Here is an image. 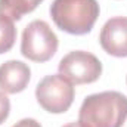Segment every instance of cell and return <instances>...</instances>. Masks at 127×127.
Listing matches in <instances>:
<instances>
[{
	"label": "cell",
	"mask_w": 127,
	"mask_h": 127,
	"mask_svg": "<svg viewBox=\"0 0 127 127\" xmlns=\"http://www.w3.org/2000/svg\"><path fill=\"white\" fill-rule=\"evenodd\" d=\"M78 120L89 127H123L127 120V96L115 90L89 95L80 106Z\"/></svg>",
	"instance_id": "1"
},
{
	"label": "cell",
	"mask_w": 127,
	"mask_h": 127,
	"mask_svg": "<svg viewBox=\"0 0 127 127\" xmlns=\"http://www.w3.org/2000/svg\"><path fill=\"white\" fill-rule=\"evenodd\" d=\"M58 69L72 84H89L100 77L102 64L90 52L72 50L59 61Z\"/></svg>",
	"instance_id": "5"
},
{
	"label": "cell",
	"mask_w": 127,
	"mask_h": 127,
	"mask_svg": "<svg viewBox=\"0 0 127 127\" xmlns=\"http://www.w3.org/2000/svg\"><path fill=\"white\" fill-rule=\"evenodd\" d=\"M12 127H41V124L34 118H22L21 121H18Z\"/></svg>",
	"instance_id": "11"
},
{
	"label": "cell",
	"mask_w": 127,
	"mask_h": 127,
	"mask_svg": "<svg viewBox=\"0 0 127 127\" xmlns=\"http://www.w3.org/2000/svg\"><path fill=\"white\" fill-rule=\"evenodd\" d=\"M49 12L59 30L84 35L92 31L100 9L96 0H53Z\"/></svg>",
	"instance_id": "2"
},
{
	"label": "cell",
	"mask_w": 127,
	"mask_h": 127,
	"mask_svg": "<svg viewBox=\"0 0 127 127\" xmlns=\"http://www.w3.org/2000/svg\"><path fill=\"white\" fill-rule=\"evenodd\" d=\"M16 40V28L10 18L0 13V55L9 52Z\"/></svg>",
	"instance_id": "9"
},
{
	"label": "cell",
	"mask_w": 127,
	"mask_h": 127,
	"mask_svg": "<svg viewBox=\"0 0 127 127\" xmlns=\"http://www.w3.org/2000/svg\"><path fill=\"white\" fill-rule=\"evenodd\" d=\"M126 83H127V77H126Z\"/></svg>",
	"instance_id": "13"
},
{
	"label": "cell",
	"mask_w": 127,
	"mask_h": 127,
	"mask_svg": "<svg viewBox=\"0 0 127 127\" xmlns=\"http://www.w3.org/2000/svg\"><path fill=\"white\" fill-rule=\"evenodd\" d=\"M74 86L61 74H50L41 78L35 87L38 105L50 114H62L74 102Z\"/></svg>",
	"instance_id": "4"
},
{
	"label": "cell",
	"mask_w": 127,
	"mask_h": 127,
	"mask_svg": "<svg viewBox=\"0 0 127 127\" xmlns=\"http://www.w3.org/2000/svg\"><path fill=\"white\" fill-rule=\"evenodd\" d=\"M102 49L115 58H127V18L114 16L108 19L99 34Z\"/></svg>",
	"instance_id": "6"
},
{
	"label": "cell",
	"mask_w": 127,
	"mask_h": 127,
	"mask_svg": "<svg viewBox=\"0 0 127 127\" xmlns=\"http://www.w3.org/2000/svg\"><path fill=\"white\" fill-rule=\"evenodd\" d=\"M58 37L46 21H31L22 32L21 53L32 62H47L58 50Z\"/></svg>",
	"instance_id": "3"
},
{
	"label": "cell",
	"mask_w": 127,
	"mask_h": 127,
	"mask_svg": "<svg viewBox=\"0 0 127 127\" xmlns=\"http://www.w3.org/2000/svg\"><path fill=\"white\" fill-rule=\"evenodd\" d=\"M10 112V100L9 97L4 95V92L0 90V124H3Z\"/></svg>",
	"instance_id": "10"
},
{
	"label": "cell",
	"mask_w": 127,
	"mask_h": 127,
	"mask_svg": "<svg viewBox=\"0 0 127 127\" xmlns=\"http://www.w3.org/2000/svg\"><path fill=\"white\" fill-rule=\"evenodd\" d=\"M43 0H0V13L12 21H19L24 15L32 12Z\"/></svg>",
	"instance_id": "8"
},
{
	"label": "cell",
	"mask_w": 127,
	"mask_h": 127,
	"mask_svg": "<svg viewBox=\"0 0 127 127\" xmlns=\"http://www.w3.org/2000/svg\"><path fill=\"white\" fill-rule=\"evenodd\" d=\"M31 78L30 66L22 61L10 59L0 65V90L9 95H16L28 86Z\"/></svg>",
	"instance_id": "7"
},
{
	"label": "cell",
	"mask_w": 127,
	"mask_h": 127,
	"mask_svg": "<svg viewBox=\"0 0 127 127\" xmlns=\"http://www.w3.org/2000/svg\"><path fill=\"white\" fill-rule=\"evenodd\" d=\"M62 127H89V126H86L84 123H81L80 120L78 121H72V123H68V124H65V126Z\"/></svg>",
	"instance_id": "12"
}]
</instances>
